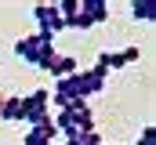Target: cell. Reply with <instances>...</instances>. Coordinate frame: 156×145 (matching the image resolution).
I'll return each instance as SVG.
<instances>
[{
    "instance_id": "6da1fadb",
    "label": "cell",
    "mask_w": 156,
    "mask_h": 145,
    "mask_svg": "<svg viewBox=\"0 0 156 145\" xmlns=\"http://www.w3.org/2000/svg\"><path fill=\"white\" fill-rule=\"evenodd\" d=\"M15 55L22 58V62H29L33 69H44L47 72V65L55 62V40L51 36H44V33H29V36H18L15 40Z\"/></svg>"
},
{
    "instance_id": "7a4b0ae2",
    "label": "cell",
    "mask_w": 156,
    "mask_h": 145,
    "mask_svg": "<svg viewBox=\"0 0 156 145\" xmlns=\"http://www.w3.org/2000/svg\"><path fill=\"white\" fill-rule=\"evenodd\" d=\"M51 120H55L58 138H76V134H83V131H94V112H91L87 102H73V105L58 109Z\"/></svg>"
},
{
    "instance_id": "3957f363",
    "label": "cell",
    "mask_w": 156,
    "mask_h": 145,
    "mask_svg": "<svg viewBox=\"0 0 156 145\" xmlns=\"http://www.w3.org/2000/svg\"><path fill=\"white\" fill-rule=\"evenodd\" d=\"M102 22H109V4L105 0H76V11L62 18L66 29H94Z\"/></svg>"
},
{
    "instance_id": "277c9868",
    "label": "cell",
    "mask_w": 156,
    "mask_h": 145,
    "mask_svg": "<svg viewBox=\"0 0 156 145\" xmlns=\"http://www.w3.org/2000/svg\"><path fill=\"white\" fill-rule=\"evenodd\" d=\"M18 102H22V123H37L40 116H47V109H51V91L37 87L29 94H18Z\"/></svg>"
},
{
    "instance_id": "5b68a950",
    "label": "cell",
    "mask_w": 156,
    "mask_h": 145,
    "mask_svg": "<svg viewBox=\"0 0 156 145\" xmlns=\"http://www.w3.org/2000/svg\"><path fill=\"white\" fill-rule=\"evenodd\" d=\"M105 76H109V72H105V69H98V65L76 69V72H73V80H76V91H80V98L87 102L91 94H102V91H105Z\"/></svg>"
},
{
    "instance_id": "8992f818",
    "label": "cell",
    "mask_w": 156,
    "mask_h": 145,
    "mask_svg": "<svg viewBox=\"0 0 156 145\" xmlns=\"http://www.w3.org/2000/svg\"><path fill=\"white\" fill-rule=\"evenodd\" d=\"M33 22H37V33L51 36V40L66 29V26H62V15H58L55 4H33Z\"/></svg>"
},
{
    "instance_id": "52a82bcc",
    "label": "cell",
    "mask_w": 156,
    "mask_h": 145,
    "mask_svg": "<svg viewBox=\"0 0 156 145\" xmlns=\"http://www.w3.org/2000/svg\"><path fill=\"white\" fill-rule=\"evenodd\" d=\"M138 58H142V51H138V47H123V51H102L94 65L109 72V69H123V65H134Z\"/></svg>"
},
{
    "instance_id": "ba28073f",
    "label": "cell",
    "mask_w": 156,
    "mask_h": 145,
    "mask_svg": "<svg viewBox=\"0 0 156 145\" xmlns=\"http://www.w3.org/2000/svg\"><path fill=\"white\" fill-rule=\"evenodd\" d=\"M76 69H80V62L73 58V55H55V62L47 65V72H51L55 80H66V76H73Z\"/></svg>"
},
{
    "instance_id": "9c48e42d",
    "label": "cell",
    "mask_w": 156,
    "mask_h": 145,
    "mask_svg": "<svg viewBox=\"0 0 156 145\" xmlns=\"http://www.w3.org/2000/svg\"><path fill=\"white\" fill-rule=\"evenodd\" d=\"M0 120L4 123H22V102H18V94H4L0 98Z\"/></svg>"
},
{
    "instance_id": "30bf717a",
    "label": "cell",
    "mask_w": 156,
    "mask_h": 145,
    "mask_svg": "<svg viewBox=\"0 0 156 145\" xmlns=\"http://www.w3.org/2000/svg\"><path fill=\"white\" fill-rule=\"evenodd\" d=\"M131 18L134 22H156V4L153 0H134L131 4Z\"/></svg>"
},
{
    "instance_id": "8fae6325",
    "label": "cell",
    "mask_w": 156,
    "mask_h": 145,
    "mask_svg": "<svg viewBox=\"0 0 156 145\" xmlns=\"http://www.w3.org/2000/svg\"><path fill=\"white\" fill-rule=\"evenodd\" d=\"M66 142H73V145H105L98 131H83V134H76V138H66Z\"/></svg>"
},
{
    "instance_id": "7c38bea8",
    "label": "cell",
    "mask_w": 156,
    "mask_h": 145,
    "mask_svg": "<svg viewBox=\"0 0 156 145\" xmlns=\"http://www.w3.org/2000/svg\"><path fill=\"white\" fill-rule=\"evenodd\" d=\"M134 145H156V131H153V123H145L142 127V134H138V142Z\"/></svg>"
},
{
    "instance_id": "4fadbf2b",
    "label": "cell",
    "mask_w": 156,
    "mask_h": 145,
    "mask_svg": "<svg viewBox=\"0 0 156 145\" xmlns=\"http://www.w3.org/2000/svg\"><path fill=\"white\" fill-rule=\"evenodd\" d=\"M58 145H73V142H58Z\"/></svg>"
}]
</instances>
